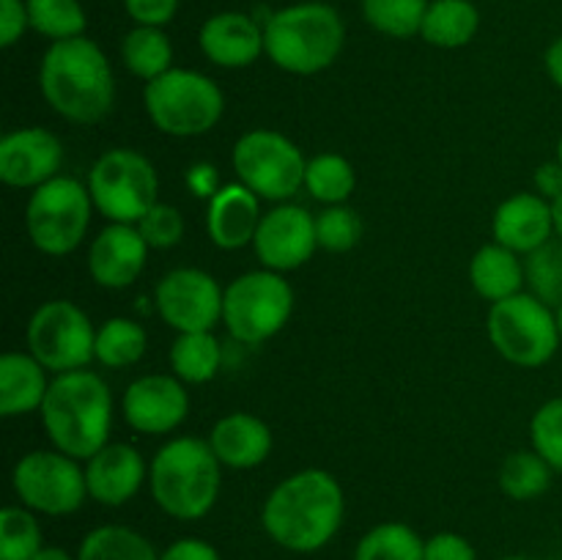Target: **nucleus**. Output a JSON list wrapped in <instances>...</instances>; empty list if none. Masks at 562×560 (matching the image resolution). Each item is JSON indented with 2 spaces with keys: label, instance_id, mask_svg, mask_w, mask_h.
<instances>
[{
  "label": "nucleus",
  "instance_id": "1",
  "mask_svg": "<svg viewBox=\"0 0 562 560\" xmlns=\"http://www.w3.org/2000/svg\"><path fill=\"white\" fill-rule=\"evenodd\" d=\"M263 530L289 552H316L333 541L344 522V489L333 472L300 470L269 492Z\"/></svg>",
  "mask_w": 562,
  "mask_h": 560
},
{
  "label": "nucleus",
  "instance_id": "2",
  "mask_svg": "<svg viewBox=\"0 0 562 560\" xmlns=\"http://www.w3.org/2000/svg\"><path fill=\"white\" fill-rule=\"evenodd\" d=\"M38 88L49 108L71 124H99L115 102L110 60L86 36L49 44L38 69Z\"/></svg>",
  "mask_w": 562,
  "mask_h": 560
},
{
  "label": "nucleus",
  "instance_id": "3",
  "mask_svg": "<svg viewBox=\"0 0 562 560\" xmlns=\"http://www.w3.org/2000/svg\"><path fill=\"white\" fill-rule=\"evenodd\" d=\"M42 423L60 453L91 459L108 445L113 426V395L99 373L66 371L49 382L42 404Z\"/></svg>",
  "mask_w": 562,
  "mask_h": 560
},
{
  "label": "nucleus",
  "instance_id": "4",
  "mask_svg": "<svg viewBox=\"0 0 562 560\" xmlns=\"http://www.w3.org/2000/svg\"><path fill=\"white\" fill-rule=\"evenodd\" d=\"M148 483L159 508L173 519H201L214 508L223 486L212 445L195 437L170 439L148 467Z\"/></svg>",
  "mask_w": 562,
  "mask_h": 560
},
{
  "label": "nucleus",
  "instance_id": "5",
  "mask_svg": "<svg viewBox=\"0 0 562 560\" xmlns=\"http://www.w3.org/2000/svg\"><path fill=\"white\" fill-rule=\"evenodd\" d=\"M346 27L327 3H294L274 11L263 25L269 60L289 75H318L338 60Z\"/></svg>",
  "mask_w": 562,
  "mask_h": 560
},
{
  "label": "nucleus",
  "instance_id": "6",
  "mask_svg": "<svg viewBox=\"0 0 562 560\" xmlns=\"http://www.w3.org/2000/svg\"><path fill=\"white\" fill-rule=\"evenodd\" d=\"M143 104L159 132L170 137H198L223 119L225 97L212 77L192 69H170L146 82Z\"/></svg>",
  "mask_w": 562,
  "mask_h": 560
},
{
  "label": "nucleus",
  "instance_id": "7",
  "mask_svg": "<svg viewBox=\"0 0 562 560\" xmlns=\"http://www.w3.org/2000/svg\"><path fill=\"white\" fill-rule=\"evenodd\" d=\"M488 338L499 357L519 368L547 366L562 340L554 307L525 291L494 302L488 311Z\"/></svg>",
  "mask_w": 562,
  "mask_h": 560
},
{
  "label": "nucleus",
  "instance_id": "8",
  "mask_svg": "<svg viewBox=\"0 0 562 560\" xmlns=\"http://www.w3.org/2000/svg\"><path fill=\"white\" fill-rule=\"evenodd\" d=\"M93 209L110 223L137 225L159 195V176L154 165L132 148H113L93 163L88 176Z\"/></svg>",
  "mask_w": 562,
  "mask_h": 560
},
{
  "label": "nucleus",
  "instance_id": "9",
  "mask_svg": "<svg viewBox=\"0 0 562 560\" xmlns=\"http://www.w3.org/2000/svg\"><path fill=\"white\" fill-rule=\"evenodd\" d=\"M294 291L272 269L239 275L223 294V324L241 344H263L289 324Z\"/></svg>",
  "mask_w": 562,
  "mask_h": 560
},
{
  "label": "nucleus",
  "instance_id": "10",
  "mask_svg": "<svg viewBox=\"0 0 562 560\" xmlns=\"http://www.w3.org/2000/svg\"><path fill=\"white\" fill-rule=\"evenodd\" d=\"M93 201L82 181L55 176L36 187L25 209L27 236L47 256H66L77 250L91 225Z\"/></svg>",
  "mask_w": 562,
  "mask_h": 560
},
{
  "label": "nucleus",
  "instance_id": "11",
  "mask_svg": "<svg viewBox=\"0 0 562 560\" xmlns=\"http://www.w3.org/2000/svg\"><path fill=\"white\" fill-rule=\"evenodd\" d=\"M234 170L263 201H285L305 187L307 159L294 141L274 130H252L234 146Z\"/></svg>",
  "mask_w": 562,
  "mask_h": 560
},
{
  "label": "nucleus",
  "instance_id": "12",
  "mask_svg": "<svg viewBox=\"0 0 562 560\" xmlns=\"http://www.w3.org/2000/svg\"><path fill=\"white\" fill-rule=\"evenodd\" d=\"M27 346L47 371H80L97 360V329L80 305L49 300L27 322Z\"/></svg>",
  "mask_w": 562,
  "mask_h": 560
},
{
  "label": "nucleus",
  "instance_id": "13",
  "mask_svg": "<svg viewBox=\"0 0 562 560\" xmlns=\"http://www.w3.org/2000/svg\"><path fill=\"white\" fill-rule=\"evenodd\" d=\"M11 483L25 508L47 516L75 514L88 497L86 470H80L77 459L60 450L25 453L14 464Z\"/></svg>",
  "mask_w": 562,
  "mask_h": 560
},
{
  "label": "nucleus",
  "instance_id": "14",
  "mask_svg": "<svg viewBox=\"0 0 562 560\" xmlns=\"http://www.w3.org/2000/svg\"><path fill=\"white\" fill-rule=\"evenodd\" d=\"M223 294L209 272L181 267L159 280L154 302L168 327L179 333H212L223 318Z\"/></svg>",
  "mask_w": 562,
  "mask_h": 560
},
{
  "label": "nucleus",
  "instance_id": "15",
  "mask_svg": "<svg viewBox=\"0 0 562 560\" xmlns=\"http://www.w3.org/2000/svg\"><path fill=\"white\" fill-rule=\"evenodd\" d=\"M252 247L263 269H272V272L300 269L302 264L311 261L318 247L316 217L291 203L274 206L261 217Z\"/></svg>",
  "mask_w": 562,
  "mask_h": 560
},
{
  "label": "nucleus",
  "instance_id": "16",
  "mask_svg": "<svg viewBox=\"0 0 562 560\" xmlns=\"http://www.w3.org/2000/svg\"><path fill=\"white\" fill-rule=\"evenodd\" d=\"M124 421L140 434H168L181 426L190 412V395H187L184 382L168 373H151L140 377L126 388L124 401Z\"/></svg>",
  "mask_w": 562,
  "mask_h": 560
},
{
  "label": "nucleus",
  "instance_id": "17",
  "mask_svg": "<svg viewBox=\"0 0 562 560\" xmlns=\"http://www.w3.org/2000/svg\"><path fill=\"white\" fill-rule=\"evenodd\" d=\"M64 165V146L42 126L9 132L0 141V181L9 187H42L55 179Z\"/></svg>",
  "mask_w": 562,
  "mask_h": 560
},
{
  "label": "nucleus",
  "instance_id": "18",
  "mask_svg": "<svg viewBox=\"0 0 562 560\" xmlns=\"http://www.w3.org/2000/svg\"><path fill=\"white\" fill-rule=\"evenodd\" d=\"M148 242L137 225L110 223L99 231L88 250V272L102 289H126L146 267Z\"/></svg>",
  "mask_w": 562,
  "mask_h": 560
},
{
  "label": "nucleus",
  "instance_id": "19",
  "mask_svg": "<svg viewBox=\"0 0 562 560\" xmlns=\"http://www.w3.org/2000/svg\"><path fill=\"white\" fill-rule=\"evenodd\" d=\"M494 242L519 256H530L532 250L552 242L554 236V209L538 192H516L505 198L492 220Z\"/></svg>",
  "mask_w": 562,
  "mask_h": 560
},
{
  "label": "nucleus",
  "instance_id": "20",
  "mask_svg": "<svg viewBox=\"0 0 562 560\" xmlns=\"http://www.w3.org/2000/svg\"><path fill=\"white\" fill-rule=\"evenodd\" d=\"M198 42H201L203 55L223 69H245V66L256 64L261 53H267L263 27L241 11H220V14L209 16Z\"/></svg>",
  "mask_w": 562,
  "mask_h": 560
},
{
  "label": "nucleus",
  "instance_id": "21",
  "mask_svg": "<svg viewBox=\"0 0 562 560\" xmlns=\"http://www.w3.org/2000/svg\"><path fill=\"white\" fill-rule=\"evenodd\" d=\"M146 481V464L140 450L126 443H108L88 459V497L102 505H124L140 492Z\"/></svg>",
  "mask_w": 562,
  "mask_h": 560
},
{
  "label": "nucleus",
  "instance_id": "22",
  "mask_svg": "<svg viewBox=\"0 0 562 560\" xmlns=\"http://www.w3.org/2000/svg\"><path fill=\"white\" fill-rule=\"evenodd\" d=\"M261 198L245 184H225L209 201L206 231L223 250H239L256 239L261 225Z\"/></svg>",
  "mask_w": 562,
  "mask_h": 560
},
{
  "label": "nucleus",
  "instance_id": "23",
  "mask_svg": "<svg viewBox=\"0 0 562 560\" xmlns=\"http://www.w3.org/2000/svg\"><path fill=\"white\" fill-rule=\"evenodd\" d=\"M214 456L231 470H252L272 453V432L250 412H231L220 417L209 434Z\"/></svg>",
  "mask_w": 562,
  "mask_h": 560
},
{
  "label": "nucleus",
  "instance_id": "24",
  "mask_svg": "<svg viewBox=\"0 0 562 560\" xmlns=\"http://www.w3.org/2000/svg\"><path fill=\"white\" fill-rule=\"evenodd\" d=\"M47 368L33 355L5 351L0 357V415L20 417L33 410H42L47 395Z\"/></svg>",
  "mask_w": 562,
  "mask_h": 560
},
{
  "label": "nucleus",
  "instance_id": "25",
  "mask_svg": "<svg viewBox=\"0 0 562 560\" xmlns=\"http://www.w3.org/2000/svg\"><path fill=\"white\" fill-rule=\"evenodd\" d=\"M470 280L472 289L488 300L503 302L508 296L521 294V285H525V261L519 258V253L508 250L503 245H483L481 250L472 256L470 264Z\"/></svg>",
  "mask_w": 562,
  "mask_h": 560
},
{
  "label": "nucleus",
  "instance_id": "26",
  "mask_svg": "<svg viewBox=\"0 0 562 560\" xmlns=\"http://www.w3.org/2000/svg\"><path fill=\"white\" fill-rule=\"evenodd\" d=\"M481 11L472 0H434L428 3L420 36L442 49H459L475 38Z\"/></svg>",
  "mask_w": 562,
  "mask_h": 560
},
{
  "label": "nucleus",
  "instance_id": "27",
  "mask_svg": "<svg viewBox=\"0 0 562 560\" xmlns=\"http://www.w3.org/2000/svg\"><path fill=\"white\" fill-rule=\"evenodd\" d=\"M121 58L124 66L140 80L151 82L173 69V44L165 36L162 27L137 25L121 42Z\"/></svg>",
  "mask_w": 562,
  "mask_h": 560
},
{
  "label": "nucleus",
  "instance_id": "28",
  "mask_svg": "<svg viewBox=\"0 0 562 560\" xmlns=\"http://www.w3.org/2000/svg\"><path fill=\"white\" fill-rule=\"evenodd\" d=\"M220 360L223 351L212 333H179L170 346V368L184 384L212 382L220 371Z\"/></svg>",
  "mask_w": 562,
  "mask_h": 560
},
{
  "label": "nucleus",
  "instance_id": "29",
  "mask_svg": "<svg viewBox=\"0 0 562 560\" xmlns=\"http://www.w3.org/2000/svg\"><path fill=\"white\" fill-rule=\"evenodd\" d=\"M552 464L538 450H516L499 467V489L510 500H536L552 486Z\"/></svg>",
  "mask_w": 562,
  "mask_h": 560
},
{
  "label": "nucleus",
  "instance_id": "30",
  "mask_svg": "<svg viewBox=\"0 0 562 560\" xmlns=\"http://www.w3.org/2000/svg\"><path fill=\"white\" fill-rule=\"evenodd\" d=\"M426 541L404 522H382L360 538L355 560H423Z\"/></svg>",
  "mask_w": 562,
  "mask_h": 560
},
{
  "label": "nucleus",
  "instance_id": "31",
  "mask_svg": "<svg viewBox=\"0 0 562 560\" xmlns=\"http://www.w3.org/2000/svg\"><path fill=\"white\" fill-rule=\"evenodd\" d=\"M77 560H159V555L132 527L104 525L82 538Z\"/></svg>",
  "mask_w": 562,
  "mask_h": 560
},
{
  "label": "nucleus",
  "instance_id": "32",
  "mask_svg": "<svg viewBox=\"0 0 562 560\" xmlns=\"http://www.w3.org/2000/svg\"><path fill=\"white\" fill-rule=\"evenodd\" d=\"M305 187L316 201L327 203V206L346 203L357 187L355 165L340 154H318V157L307 159Z\"/></svg>",
  "mask_w": 562,
  "mask_h": 560
},
{
  "label": "nucleus",
  "instance_id": "33",
  "mask_svg": "<svg viewBox=\"0 0 562 560\" xmlns=\"http://www.w3.org/2000/svg\"><path fill=\"white\" fill-rule=\"evenodd\" d=\"M146 329L124 316L108 318L97 329V360L108 368H130L146 355Z\"/></svg>",
  "mask_w": 562,
  "mask_h": 560
},
{
  "label": "nucleus",
  "instance_id": "34",
  "mask_svg": "<svg viewBox=\"0 0 562 560\" xmlns=\"http://www.w3.org/2000/svg\"><path fill=\"white\" fill-rule=\"evenodd\" d=\"M428 0H362V16L390 38H412L423 31Z\"/></svg>",
  "mask_w": 562,
  "mask_h": 560
},
{
  "label": "nucleus",
  "instance_id": "35",
  "mask_svg": "<svg viewBox=\"0 0 562 560\" xmlns=\"http://www.w3.org/2000/svg\"><path fill=\"white\" fill-rule=\"evenodd\" d=\"M31 27L53 42L77 38L86 33L88 16L80 0H25Z\"/></svg>",
  "mask_w": 562,
  "mask_h": 560
},
{
  "label": "nucleus",
  "instance_id": "36",
  "mask_svg": "<svg viewBox=\"0 0 562 560\" xmlns=\"http://www.w3.org/2000/svg\"><path fill=\"white\" fill-rule=\"evenodd\" d=\"M42 549V527L36 516L20 505L0 511V560H33Z\"/></svg>",
  "mask_w": 562,
  "mask_h": 560
},
{
  "label": "nucleus",
  "instance_id": "37",
  "mask_svg": "<svg viewBox=\"0 0 562 560\" xmlns=\"http://www.w3.org/2000/svg\"><path fill=\"white\" fill-rule=\"evenodd\" d=\"M530 294L547 302L549 307L562 305V242H547L543 247L532 250L525 261Z\"/></svg>",
  "mask_w": 562,
  "mask_h": 560
},
{
  "label": "nucleus",
  "instance_id": "38",
  "mask_svg": "<svg viewBox=\"0 0 562 560\" xmlns=\"http://www.w3.org/2000/svg\"><path fill=\"white\" fill-rule=\"evenodd\" d=\"M316 236L318 247L327 253H346L351 247L360 245L362 239V220L355 209L344 206H327L316 217Z\"/></svg>",
  "mask_w": 562,
  "mask_h": 560
},
{
  "label": "nucleus",
  "instance_id": "39",
  "mask_svg": "<svg viewBox=\"0 0 562 560\" xmlns=\"http://www.w3.org/2000/svg\"><path fill=\"white\" fill-rule=\"evenodd\" d=\"M530 439L532 450H538L552 470H562V395L538 406L530 421Z\"/></svg>",
  "mask_w": 562,
  "mask_h": 560
},
{
  "label": "nucleus",
  "instance_id": "40",
  "mask_svg": "<svg viewBox=\"0 0 562 560\" xmlns=\"http://www.w3.org/2000/svg\"><path fill=\"white\" fill-rule=\"evenodd\" d=\"M137 231L143 234V239L148 242V247H173L179 245L181 236H184V217L176 206L170 203H154L146 214L137 223Z\"/></svg>",
  "mask_w": 562,
  "mask_h": 560
},
{
  "label": "nucleus",
  "instance_id": "41",
  "mask_svg": "<svg viewBox=\"0 0 562 560\" xmlns=\"http://www.w3.org/2000/svg\"><path fill=\"white\" fill-rule=\"evenodd\" d=\"M124 9L137 25L162 27L179 11V0H124Z\"/></svg>",
  "mask_w": 562,
  "mask_h": 560
},
{
  "label": "nucleus",
  "instance_id": "42",
  "mask_svg": "<svg viewBox=\"0 0 562 560\" xmlns=\"http://www.w3.org/2000/svg\"><path fill=\"white\" fill-rule=\"evenodd\" d=\"M423 560H477L475 547L459 533H437L426 541Z\"/></svg>",
  "mask_w": 562,
  "mask_h": 560
},
{
  "label": "nucleus",
  "instance_id": "43",
  "mask_svg": "<svg viewBox=\"0 0 562 560\" xmlns=\"http://www.w3.org/2000/svg\"><path fill=\"white\" fill-rule=\"evenodd\" d=\"M27 27H31V16H27L25 0H0V44L14 47Z\"/></svg>",
  "mask_w": 562,
  "mask_h": 560
},
{
  "label": "nucleus",
  "instance_id": "44",
  "mask_svg": "<svg viewBox=\"0 0 562 560\" xmlns=\"http://www.w3.org/2000/svg\"><path fill=\"white\" fill-rule=\"evenodd\" d=\"M159 560H220L217 549L201 538H181V541L170 544Z\"/></svg>",
  "mask_w": 562,
  "mask_h": 560
},
{
  "label": "nucleus",
  "instance_id": "45",
  "mask_svg": "<svg viewBox=\"0 0 562 560\" xmlns=\"http://www.w3.org/2000/svg\"><path fill=\"white\" fill-rule=\"evenodd\" d=\"M536 192L552 203L562 195V165L558 159L554 163H543L536 170Z\"/></svg>",
  "mask_w": 562,
  "mask_h": 560
},
{
  "label": "nucleus",
  "instance_id": "46",
  "mask_svg": "<svg viewBox=\"0 0 562 560\" xmlns=\"http://www.w3.org/2000/svg\"><path fill=\"white\" fill-rule=\"evenodd\" d=\"M543 66H547V75L552 77L554 86L562 91V36L554 38L547 47V55H543Z\"/></svg>",
  "mask_w": 562,
  "mask_h": 560
},
{
  "label": "nucleus",
  "instance_id": "47",
  "mask_svg": "<svg viewBox=\"0 0 562 560\" xmlns=\"http://www.w3.org/2000/svg\"><path fill=\"white\" fill-rule=\"evenodd\" d=\"M33 560H71V555L60 547H42Z\"/></svg>",
  "mask_w": 562,
  "mask_h": 560
},
{
  "label": "nucleus",
  "instance_id": "48",
  "mask_svg": "<svg viewBox=\"0 0 562 560\" xmlns=\"http://www.w3.org/2000/svg\"><path fill=\"white\" fill-rule=\"evenodd\" d=\"M552 209H554V234H558L562 242V195L552 203Z\"/></svg>",
  "mask_w": 562,
  "mask_h": 560
},
{
  "label": "nucleus",
  "instance_id": "49",
  "mask_svg": "<svg viewBox=\"0 0 562 560\" xmlns=\"http://www.w3.org/2000/svg\"><path fill=\"white\" fill-rule=\"evenodd\" d=\"M554 316H558V329H560V338H562V305L554 307Z\"/></svg>",
  "mask_w": 562,
  "mask_h": 560
},
{
  "label": "nucleus",
  "instance_id": "50",
  "mask_svg": "<svg viewBox=\"0 0 562 560\" xmlns=\"http://www.w3.org/2000/svg\"><path fill=\"white\" fill-rule=\"evenodd\" d=\"M558 163L562 165V135H560V141H558Z\"/></svg>",
  "mask_w": 562,
  "mask_h": 560
},
{
  "label": "nucleus",
  "instance_id": "51",
  "mask_svg": "<svg viewBox=\"0 0 562 560\" xmlns=\"http://www.w3.org/2000/svg\"><path fill=\"white\" fill-rule=\"evenodd\" d=\"M503 560H532V558H521V555H514V558H503Z\"/></svg>",
  "mask_w": 562,
  "mask_h": 560
}]
</instances>
